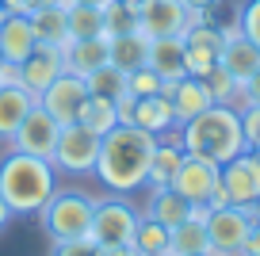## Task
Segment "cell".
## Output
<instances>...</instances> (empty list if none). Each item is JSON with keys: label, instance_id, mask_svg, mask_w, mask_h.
Masks as SVG:
<instances>
[{"label": "cell", "instance_id": "cell-48", "mask_svg": "<svg viewBox=\"0 0 260 256\" xmlns=\"http://www.w3.org/2000/svg\"><path fill=\"white\" fill-rule=\"evenodd\" d=\"M195 256H214V252H195Z\"/></svg>", "mask_w": 260, "mask_h": 256}, {"label": "cell", "instance_id": "cell-21", "mask_svg": "<svg viewBox=\"0 0 260 256\" xmlns=\"http://www.w3.org/2000/svg\"><path fill=\"white\" fill-rule=\"evenodd\" d=\"M146 65L165 80V84H172V80L187 77L184 39H149V57H146Z\"/></svg>", "mask_w": 260, "mask_h": 256}, {"label": "cell", "instance_id": "cell-19", "mask_svg": "<svg viewBox=\"0 0 260 256\" xmlns=\"http://www.w3.org/2000/svg\"><path fill=\"white\" fill-rule=\"evenodd\" d=\"M39 46L35 39V27L27 16H4L0 23V57L8 65H19L23 57H31V50Z\"/></svg>", "mask_w": 260, "mask_h": 256}, {"label": "cell", "instance_id": "cell-41", "mask_svg": "<svg viewBox=\"0 0 260 256\" xmlns=\"http://www.w3.org/2000/svg\"><path fill=\"white\" fill-rule=\"evenodd\" d=\"M23 4H27V16H31L35 8H50V4H54V8H65L69 0H23Z\"/></svg>", "mask_w": 260, "mask_h": 256}, {"label": "cell", "instance_id": "cell-45", "mask_svg": "<svg viewBox=\"0 0 260 256\" xmlns=\"http://www.w3.org/2000/svg\"><path fill=\"white\" fill-rule=\"evenodd\" d=\"M115 4H122V8H134V12H142V4H146V0H115Z\"/></svg>", "mask_w": 260, "mask_h": 256}, {"label": "cell", "instance_id": "cell-40", "mask_svg": "<svg viewBox=\"0 0 260 256\" xmlns=\"http://www.w3.org/2000/svg\"><path fill=\"white\" fill-rule=\"evenodd\" d=\"M100 256H142L134 245H115V248H100Z\"/></svg>", "mask_w": 260, "mask_h": 256}, {"label": "cell", "instance_id": "cell-14", "mask_svg": "<svg viewBox=\"0 0 260 256\" xmlns=\"http://www.w3.org/2000/svg\"><path fill=\"white\" fill-rule=\"evenodd\" d=\"M61 73H65L61 50L39 42V46L31 50V57H23V61H19V88H27L31 96H42V88H46L50 80H57Z\"/></svg>", "mask_w": 260, "mask_h": 256}, {"label": "cell", "instance_id": "cell-6", "mask_svg": "<svg viewBox=\"0 0 260 256\" xmlns=\"http://www.w3.org/2000/svg\"><path fill=\"white\" fill-rule=\"evenodd\" d=\"M96 161H100V138L92 130H84L81 122H69L61 126L57 134V145H54V157L50 165L57 168V176H92L96 172Z\"/></svg>", "mask_w": 260, "mask_h": 256}, {"label": "cell", "instance_id": "cell-16", "mask_svg": "<svg viewBox=\"0 0 260 256\" xmlns=\"http://www.w3.org/2000/svg\"><path fill=\"white\" fill-rule=\"evenodd\" d=\"M222 31H226V46H222L218 65L237 80V84H245V80L260 69V46H252V42L241 35V27H237V23L234 27H222Z\"/></svg>", "mask_w": 260, "mask_h": 256}, {"label": "cell", "instance_id": "cell-28", "mask_svg": "<svg viewBox=\"0 0 260 256\" xmlns=\"http://www.w3.org/2000/svg\"><path fill=\"white\" fill-rule=\"evenodd\" d=\"M77 122H81L84 130H92L96 138H104L107 130L119 126V107H115V100H104V96H92L81 104V115H77Z\"/></svg>", "mask_w": 260, "mask_h": 256}, {"label": "cell", "instance_id": "cell-50", "mask_svg": "<svg viewBox=\"0 0 260 256\" xmlns=\"http://www.w3.org/2000/svg\"><path fill=\"white\" fill-rule=\"evenodd\" d=\"M256 157H260V149H256Z\"/></svg>", "mask_w": 260, "mask_h": 256}, {"label": "cell", "instance_id": "cell-7", "mask_svg": "<svg viewBox=\"0 0 260 256\" xmlns=\"http://www.w3.org/2000/svg\"><path fill=\"white\" fill-rule=\"evenodd\" d=\"M252 222H256V207H222V210H207L211 252H214V256H241V248L249 245Z\"/></svg>", "mask_w": 260, "mask_h": 256}, {"label": "cell", "instance_id": "cell-47", "mask_svg": "<svg viewBox=\"0 0 260 256\" xmlns=\"http://www.w3.org/2000/svg\"><path fill=\"white\" fill-rule=\"evenodd\" d=\"M4 16H8V12H4V8H0V23H4Z\"/></svg>", "mask_w": 260, "mask_h": 256}, {"label": "cell", "instance_id": "cell-9", "mask_svg": "<svg viewBox=\"0 0 260 256\" xmlns=\"http://www.w3.org/2000/svg\"><path fill=\"white\" fill-rule=\"evenodd\" d=\"M222 46H226V31L211 19L195 23L191 31L184 35V61H187V77H199L203 80L207 73L218 65L222 57Z\"/></svg>", "mask_w": 260, "mask_h": 256}, {"label": "cell", "instance_id": "cell-12", "mask_svg": "<svg viewBox=\"0 0 260 256\" xmlns=\"http://www.w3.org/2000/svg\"><path fill=\"white\" fill-rule=\"evenodd\" d=\"M57 134H61V126H57V122L50 119L39 104H35L31 111H27V119L19 122V130L8 138V145H12L16 153L50 161V157H54V145H57Z\"/></svg>", "mask_w": 260, "mask_h": 256}, {"label": "cell", "instance_id": "cell-35", "mask_svg": "<svg viewBox=\"0 0 260 256\" xmlns=\"http://www.w3.org/2000/svg\"><path fill=\"white\" fill-rule=\"evenodd\" d=\"M50 256H100V245L92 237H81V241H50Z\"/></svg>", "mask_w": 260, "mask_h": 256}, {"label": "cell", "instance_id": "cell-43", "mask_svg": "<svg viewBox=\"0 0 260 256\" xmlns=\"http://www.w3.org/2000/svg\"><path fill=\"white\" fill-rule=\"evenodd\" d=\"M12 218H16V214H12V210H8V203L0 199V233H4V230H8V226H12Z\"/></svg>", "mask_w": 260, "mask_h": 256}, {"label": "cell", "instance_id": "cell-11", "mask_svg": "<svg viewBox=\"0 0 260 256\" xmlns=\"http://www.w3.org/2000/svg\"><path fill=\"white\" fill-rule=\"evenodd\" d=\"M218 180H222V165H214L207 157H195V153H184V161H180L169 187L176 195H184L187 203H195V207H207V195L214 191Z\"/></svg>", "mask_w": 260, "mask_h": 256}, {"label": "cell", "instance_id": "cell-30", "mask_svg": "<svg viewBox=\"0 0 260 256\" xmlns=\"http://www.w3.org/2000/svg\"><path fill=\"white\" fill-rule=\"evenodd\" d=\"M130 245L138 248L142 256H165V252H169V226H161V222H153V218L142 214V222H138V230H134V241H130Z\"/></svg>", "mask_w": 260, "mask_h": 256}, {"label": "cell", "instance_id": "cell-15", "mask_svg": "<svg viewBox=\"0 0 260 256\" xmlns=\"http://www.w3.org/2000/svg\"><path fill=\"white\" fill-rule=\"evenodd\" d=\"M165 96H169V104H172L176 126H187L195 115H203L207 107L214 104L207 84L199 77H180V80H172V84H165Z\"/></svg>", "mask_w": 260, "mask_h": 256}, {"label": "cell", "instance_id": "cell-49", "mask_svg": "<svg viewBox=\"0 0 260 256\" xmlns=\"http://www.w3.org/2000/svg\"><path fill=\"white\" fill-rule=\"evenodd\" d=\"M0 65H4V57H0Z\"/></svg>", "mask_w": 260, "mask_h": 256}, {"label": "cell", "instance_id": "cell-32", "mask_svg": "<svg viewBox=\"0 0 260 256\" xmlns=\"http://www.w3.org/2000/svg\"><path fill=\"white\" fill-rule=\"evenodd\" d=\"M157 92H165V80L157 77L149 65L126 73V96H130V100H146V96H157Z\"/></svg>", "mask_w": 260, "mask_h": 256}, {"label": "cell", "instance_id": "cell-46", "mask_svg": "<svg viewBox=\"0 0 260 256\" xmlns=\"http://www.w3.org/2000/svg\"><path fill=\"white\" fill-rule=\"evenodd\" d=\"M256 149H260V138H256V142H252V153H256Z\"/></svg>", "mask_w": 260, "mask_h": 256}, {"label": "cell", "instance_id": "cell-39", "mask_svg": "<svg viewBox=\"0 0 260 256\" xmlns=\"http://www.w3.org/2000/svg\"><path fill=\"white\" fill-rule=\"evenodd\" d=\"M184 4H187L191 12H203V16H211V12L222 4V0H184Z\"/></svg>", "mask_w": 260, "mask_h": 256}, {"label": "cell", "instance_id": "cell-2", "mask_svg": "<svg viewBox=\"0 0 260 256\" xmlns=\"http://www.w3.org/2000/svg\"><path fill=\"white\" fill-rule=\"evenodd\" d=\"M57 191V168L42 157L12 149L0 161V199L8 203L16 218H39V210Z\"/></svg>", "mask_w": 260, "mask_h": 256}, {"label": "cell", "instance_id": "cell-10", "mask_svg": "<svg viewBox=\"0 0 260 256\" xmlns=\"http://www.w3.org/2000/svg\"><path fill=\"white\" fill-rule=\"evenodd\" d=\"M84 100H88V84H84L81 77H73V73H61L57 80H50L46 88H42L39 107L57 122V126H69V122H77Z\"/></svg>", "mask_w": 260, "mask_h": 256}, {"label": "cell", "instance_id": "cell-1", "mask_svg": "<svg viewBox=\"0 0 260 256\" xmlns=\"http://www.w3.org/2000/svg\"><path fill=\"white\" fill-rule=\"evenodd\" d=\"M153 149H157L153 134H146L134 122H119L115 130H107L100 138V161H96L100 184L111 195H130L138 187H146Z\"/></svg>", "mask_w": 260, "mask_h": 256}, {"label": "cell", "instance_id": "cell-37", "mask_svg": "<svg viewBox=\"0 0 260 256\" xmlns=\"http://www.w3.org/2000/svg\"><path fill=\"white\" fill-rule=\"evenodd\" d=\"M222 207H234V203H230V191L222 187V180H218V184H214V191L207 195V210H222Z\"/></svg>", "mask_w": 260, "mask_h": 256}, {"label": "cell", "instance_id": "cell-23", "mask_svg": "<svg viewBox=\"0 0 260 256\" xmlns=\"http://www.w3.org/2000/svg\"><path fill=\"white\" fill-rule=\"evenodd\" d=\"M180 161H184V145H180V134L176 138H157V149H153V161H149V176H146V187H169L172 176H176Z\"/></svg>", "mask_w": 260, "mask_h": 256}, {"label": "cell", "instance_id": "cell-31", "mask_svg": "<svg viewBox=\"0 0 260 256\" xmlns=\"http://www.w3.org/2000/svg\"><path fill=\"white\" fill-rule=\"evenodd\" d=\"M203 84H207V92H211L214 104H230V107H237V100H241V84H237V80L230 77L222 65H214V69L207 73Z\"/></svg>", "mask_w": 260, "mask_h": 256}, {"label": "cell", "instance_id": "cell-51", "mask_svg": "<svg viewBox=\"0 0 260 256\" xmlns=\"http://www.w3.org/2000/svg\"><path fill=\"white\" fill-rule=\"evenodd\" d=\"M165 256H172V252H165Z\"/></svg>", "mask_w": 260, "mask_h": 256}, {"label": "cell", "instance_id": "cell-4", "mask_svg": "<svg viewBox=\"0 0 260 256\" xmlns=\"http://www.w3.org/2000/svg\"><path fill=\"white\" fill-rule=\"evenodd\" d=\"M96 199L81 187H57L50 203L39 210V226L50 241H81L92 230Z\"/></svg>", "mask_w": 260, "mask_h": 256}, {"label": "cell", "instance_id": "cell-13", "mask_svg": "<svg viewBox=\"0 0 260 256\" xmlns=\"http://www.w3.org/2000/svg\"><path fill=\"white\" fill-rule=\"evenodd\" d=\"M222 187L230 191L234 207H256L260 203V157L252 149L237 153L222 165Z\"/></svg>", "mask_w": 260, "mask_h": 256}, {"label": "cell", "instance_id": "cell-25", "mask_svg": "<svg viewBox=\"0 0 260 256\" xmlns=\"http://www.w3.org/2000/svg\"><path fill=\"white\" fill-rule=\"evenodd\" d=\"M107 50H111V65H115V69L134 73V69H142L146 57H149V39L142 31H134V35H111V39H107Z\"/></svg>", "mask_w": 260, "mask_h": 256}, {"label": "cell", "instance_id": "cell-34", "mask_svg": "<svg viewBox=\"0 0 260 256\" xmlns=\"http://www.w3.org/2000/svg\"><path fill=\"white\" fill-rule=\"evenodd\" d=\"M237 27L252 46H260V0H245L237 8Z\"/></svg>", "mask_w": 260, "mask_h": 256}, {"label": "cell", "instance_id": "cell-26", "mask_svg": "<svg viewBox=\"0 0 260 256\" xmlns=\"http://www.w3.org/2000/svg\"><path fill=\"white\" fill-rule=\"evenodd\" d=\"M65 31H69V42H77V39H107L104 8L69 4V8H65Z\"/></svg>", "mask_w": 260, "mask_h": 256}, {"label": "cell", "instance_id": "cell-27", "mask_svg": "<svg viewBox=\"0 0 260 256\" xmlns=\"http://www.w3.org/2000/svg\"><path fill=\"white\" fill-rule=\"evenodd\" d=\"M69 8V4H65ZM65 8H35L31 16V27H35V39L39 42H46V46H57V50H65L69 46V31H65Z\"/></svg>", "mask_w": 260, "mask_h": 256}, {"label": "cell", "instance_id": "cell-20", "mask_svg": "<svg viewBox=\"0 0 260 256\" xmlns=\"http://www.w3.org/2000/svg\"><path fill=\"white\" fill-rule=\"evenodd\" d=\"M61 57H65V73L84 80L88 73H96L100 65L111 61V50H107V39H77L61 50Z\"/></svg>", "mask_w": 260, "mask_h": 256}, {"label": "cell", "instance_id": "cell-17", "mask_svg": "<svg viewBox=\"0 0 260 256\" xmlns=\"http://www.w3.org/2000/svg\"><path fill=\"white\" fill-rule=\"evenodd\" d=\"M169 252L172 256H195L211 252V233H207V207H191V214L169 230Z\"/></svg>", "mask_w": 260, "mask_h": 256}, {"label": "cell", "instance_id": "cell-29", "mask_svg": "<svg viewBox=\"0 0 260 256\" xmlns=\"http://www.w3.org/2000/svg\"><path fill=\"white\" fill-rule=\"evenodd\" d=\"M84 84H88V92H92V96L115 100V104H119V100L126 96V73H122V69H115L111 61H107V65H100L96 73H88V77H84Z\"/></svg>", "mask_w": 260, "mask_h": 256}, {"label": "cell", "instance_id": "cell-36", "mask_svg": "<svg viewBox=\"0 0 260 256\" xmlns=\"http://www.w3.org/2000/svg\"><path fill=\"white\" fill-rule=\"evenodd\" d=\"M241 104H260V69L241 84V100H237V107H241Z\"/></svg>", "mask_w": 260, "mask_h": 256}, {"label": "cell", "instance_id": "cell-24", "mask_svg": "<svg viewBox=\"0 0 260 256\" xmlns=\"http://www.w3.org/2000/svg\"><path fill=\"white\" fill-rule=\"evenodd\" d=\"M191 207H195V203H187L184 195H176L172 187H153V195H149V203H146L142 214L172 230V226H180L187 214H191Z\"/></svg>", "mask_w": 260, "mask_h": 256}, {"label": "cell", "instance_id": "cell-22", "mask_svg": "<svg viewBox=\"0 0 260 256\" xmlns=\"http://www.w3.org/2000/svg\"><path fill=\"white\" fill-rule=\"evenodd\" d=\"M39 104V96H31L19 84H0V142H8L19 130V122L27 119V111Z\"/></svg>", "mask_w": 260, "mask_h": 256}, {"label": "cell", "instance_id": "cell-33", "mask_svg": "<svg viewBox=\"0 0 260 256\" xmlns=\"http://www.w3.org/2000/svg\"><path fill=\"white\" fill-rule=\"evenodd\" d=\"M104 19H107V39H111V35H134V31H142L138 12L122 8V4H115V0L104 8Z\"/></svg>", "mask_w": 260, "mask_h": 256}, {"label": "cell", "instance_id": "cell-38", "mask_svg": "<svg viewBox=\"0 0 260 256\" xmlns=\"http://www.w3.org/2000/svg\"><path fill=\"white\" fill-rule=\"evenodd\" d=\"M241 256H260V218L252 222V233H249V245L241 248Z\"/></svg>", "mask_w": 260, "mask_h": 256}, {"label": "cell", "instance_id": "cell-3", "mask_svg": "<svg viewBox=\"0 0 260 256\" xmlns=\"http://www.w3.org/2000/svg\"><path fill=\"white\" fill-rule=\"evenodd\" d=\"M180 145L184 153L207 157L214 165H226L237 153H245V134H241V115L230 104H211L203 115H195L187 126H180Z\"/></svg>", "mask_w": 260, "mask_h": 256}, {"label": "cell", "instance_id": "cell-44", "mask_svg": "<svg viewBox=\"0 0 260 256\" xmlns=\"http://www.w3.org/2000/svg\"><path fill=\"white\" fill-rule=\"evenodd\" d=\"M69 4H84V8H107L111 0H69Z\"/></svg>", "mask_w": 260, "mask_h": 256}, {"label": "cell", "instance_id": "cell-18", "mask_svg": "<svg viewBox=\"0 0 260 256\" xmlns=\"http://www.w3.org/2000/svg\"><path fill=\"white\" fill-rule=\"evenodd\" d=\"M130 122L142 126L146 134H153V138H165L169 130H176V115H172V104H169L165 92L146 96V100H134V107H130Z\"/></svg>", "mask_w": 260, "mask_h": 256}, {"label": "cell", "instance_id": "cell-8", "mask_svg": "<svg viewBox=\"0 0 260 256\" xmlns=\"http://www.w3.org/2000/svg\"><path fill=\"white\" fill-rule=\"evenodd\" d=\"M203 12H191L184 0H146L138 23L146 39H184L195 23H203Z\"/></svg>", "mask_w": 260, "mask_h": 256}, {"label": "cell", "instance_id": "cell-42", "mask_svg": "<svg viewBox=\"0 0 260 256\" xmlns=\"http://www.w3.org/2000/svg\"><path fill=\"white\" fill-rule=\"evenodd\" d=\"M0 8L8 12V16H27V4H23V0H0Z\"/></svg>", "mask_w": 260, "mask_h": 256}, {"label": "cell", "instance_id": "cell-5", "mask_svg": "<svg viewBox=\"0 0 260 256\" xmlns=\"http://www.w3.org/2000/svg\"><path fill=\"white\" fill-rule=\"evenodd\" d=\"M138 222H142V210L134 207V203H126V195H107V199H96V214H92L88 237L96 241L100 248L130 245Z\"/></svg>", "mask_w": 260, "mask_h": 256}]
</instances>
